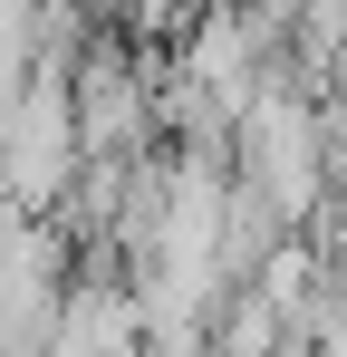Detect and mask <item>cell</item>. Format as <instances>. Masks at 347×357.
<instances>
[{
	"label": "cell",
	"instance_id": "1",
	"mask_svg": "<svg viewBox=\"0 0 347 357\" xmlns=\"http://www.w3.org/2000/svg\"><path fill=\"white\" fill-rule=\"evenodd\" d=\"M87 174V126H77V77H58L39 59V77H20L0 97V203L49 213L68 183Z\"/></svg>",
	"mask_w": 347,
	"mask_h": 357
},
{
	"label": "cell",
	"instance_id": "2",
	"mask_svg": "<svg viewBox=\"0 0 347 357\" xmlns=\"http://www.w3.org/2000/svg\"><path fill=\"white\" fill-rule=\"evenodd\" d=\"M231 145H241V183H251L280 222H299V213L328 203V116H318L309 87L270 77V87L251 97V116L231 126Z\"/></svg>",
	"mask_w": 347,
	"mask_h": 357
},
{
	"label": "cell",
	"instance_id": "3",
	"mask_svg": "<svg viewBox=\"0 0 347 357\" xmlns=\"http://www.w3.org/2000/svg\"><path fill=\"white\" fill-rule=\"evenodd\" d=\"M49 357H145V309H135V290H116V280L68 290L58 299V328H49Z\"/></svg>",
	"mask_w": 347,
	"mask_h": 357
},
{
	"label": "cell",
	"instance_id": "4",
	"mask_svg": "<svg viewBox=\"0 0 347 357\" xmlns=\"http://www.w3.org/2000/svg\"><path fill=\"white\" fill-rule=\"evenodd\" d=\"M318 251H328V261H338V271H347V193H338V203H328V241H318Z\"/></svg>",
	"mask_w": 347,
	"mask_h": 357
},
{
	"label": "cell",
	"instance_id": "5",
	"mask_svg": "<svg viewBox=\"0 0 347 357\" xmlns=\"http://www.w3.org/2000/svg\"><path fill=\"white\" fill-rule=\"evenodd\" d=\"M338 116H347V68H338Z\"/></svg>",
	"mask_w": 347,
	"mask_h": 357
}]
</instances>
